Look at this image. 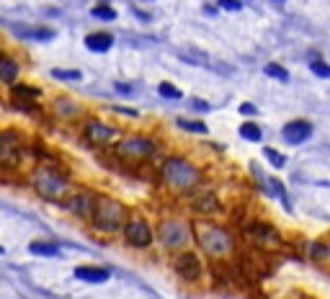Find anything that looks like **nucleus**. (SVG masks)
I'll return each mask as SVG.
<instances>
[{"mask_svg":"<svg viewBox=\"0 0 330 299\" xmlns=\"http://www.w3.org/2000/svg\"><path fill=\"white\" fill-rule=\"evenodd\" d=\"M90 13H93V18H103V21H114L116 18V11L108 8V6H96Z\"/></svg>","mask_w":330,"mask_h":299,"instance_id":"nucleus-27","label":"nucleus"},{"mask_svg":"<svg viewBox=\"0 0 330 299\" xmlns=\"http://www.w3.org/2000/svg\"><path fill=\"white\" fill-rule=\"evenodd\" d=\"M160 173H162L165 183H168L171 189H176V191H191V189L199 183V171H196L191 163L181 160V158L165 160Z\"/></svg>","mask_w":330,"mask_h":299,"instance_id":"nucleus-2","label":"nucleus"},{"mask_svg":"<svg viewBox=\"0 0 330 299\" xmlns=\"http://www.w3.org/2000/svg\"><path fill=\"white\" fill-rule=\"evenodd\" d=\"M309 134H312V124H309V121H304V119L289 121V124L284 126V132H281L284 142H289V144H302Z\"/></svg>","mask_w":330,"mask_h":299,"instance_id":"nucleus-10","label":"nucleus"},{"mask_svg":"<svg viewBox=\"0 0 330 299\" xmlns=\"http://www.w3.org/2000/svg\"><path fill=\"white\" fill-rule=\"evenodd\" d=\"M75 276L80 281H90V284H103L108 278V271L106 268H98V266H78L75 268Z\"/></svg>","mask_w":330,"mask_h":299,"instance_id":"nucleus-15","label":"nucleus"},{"mask_svg":"<svg viewBox=\"0 0 330 299\" xmlns=\"http://www.w3.org/2000/svg\"><path fill=\"white\" fill-rule=\"evenodd\" d=\"M42 96V90L39 88H31V85H13V98H19V101H36Z\"/></svg>","mask_w":330,"mask_h":299,"instance_id":"nucleus-17","label":"nucleus"},{"mask_svg":"<svg viewBox=\"0 0 330 299\" xmlns=\"http://www.w3.org/2000/svg\"><path fill=\"white\" fill-rule=\"evenodd\" d=\"M119 158L124 160H147L152 153H155V144L144 137H126L119 147H116Z\"/></svg>","mask_w":330,"mask_h":299,"instance_id":"nucleus-5","label":"nucleus"},{"mask_svg":"<svg viewBox=\"0 0 330 299\" xmlns=\"http://www.w3.org/2000/svg\"><path fill=\"white\" fill-rule=\"evenodd\" d=\"M196 230H199V232H196L199 245H201L209 255L222 258V255H227V253L232 250V237H230L227 230H222V227H217V225H199Z\"/></svg>","mask_w":330,"mask_h":299,"instance_id":"nucleus-4","label":"nucleus"},{"mask_svg":"<svg viewBox=\"0 0 330 299\" xmlns=\"http://www.w3.org/2000/svg\"><path fill=\"white\" fill-rule=\"evenodd\" d=\"M52 78L54 80H80L83 75L78 70H52Z\"/></svg>","mask_w":330,"mask_h":299,"instance_id":"nucleus-28","label":"nucleus"},{"mask_svg":"<svg viewBox=\"0 0 330 299\" xmlns=\"http://www.w3.org/2000/svg\"><path fill=\"white\" fill-rule=\"evenodd\" d=\"M160 240H162L165 248H186L189 227L178 219H162L160 222Z\"/></svg>","mask_w":330,"mask_h":299,"instance_id":"nucleus-6","label":"nucleus"},{"mask_svg":"<svg viewBox=\"0 0 330 299\" xmlns=\"http://www.w3.org/2000/svg\"><path fill=\"white\" fill-rule=\"evenodd\" d=\"M93 225L101 232H121L126 227V209L111 196H98L96 212H93Z\"/></svg>","mask_w":330,"mask_h":299,"instance_id":"nucleus-1","label":"nucleus"},{"mask_svg":"<svg viewBox=\"0 0 330 299\" xmlns=\"http://www.w3.org/2000/svg\"><path fill=\"white\" fill-rule=\"evenodd\" d=\"M191 106H194L196 111H209V103H207V101H199V98H194Z\"/></svg>","mask_w":330,"mask_h":299,"instance_id":"nucleus-32","label":"nucleus"},{"mask_svg":"<svg viewBox=\"0 0 330 299\" xmlns=\"http://www.w3.org/2000/svg\"><path fill=\"white\" fill-rule=\"evenodd\" d=\"M263 155H266V160H268L273 168H284V163H286V160H284V155H279L273 147H266V150H263Z\"/></svg>","mask_w":330,"mask_h":299,"instance_id":"nucleus-26","label":"nucleus"},{"mask_svg":"<svg viewBox=\"0 0 330 299\" xmlns=\"http://www.w3.org/2000/svg\"><path fill=\"white\" fill-rule=\"evenodd\" d=\"M181 129H186V132H194V134H207V126L201 124V121H191V119H178L176 121Z\"/></svg>","mask_w":330,"mask_h":299,"instance_id":"nucleus-21","label":"nucleus"},{"mask_svg":"<svg viewBox=\"0 0 330 299\" xmlns=\"http://www.w3.org/2000/svg\"><path fill=\"white\" fill-rule=\"evenodd\" d=\"M240 114H245V116H253V114H258V108H255L253 103H243V106H240Z\"/></svg>","mask_w":330,"mask_h":299,"instance_id":"nucleus-31","label":"nucleus"},{"mask_svg":"<svg viewBox=\"0 0 330 299\" xmlns=\"http://www.w3.org/2000/svg\"><path fill=\"white\" fill-rule=\"evenodd\" d=\"M178 57H181V60H186V62H194V65H207V54H201V52H199V49H194V47H189V49L178 52Z\"/></svg>","mask_w":330,"mask_h":299,"instance_id":"nucleus-18","label":"nucleus"},{"mask_svg":"<svg viewBox=\"0 0 330 299\" xmlns=\"http://www.w3.org/2000/svg\"><path fill=\"white\" fill-rule=\"evenodd\" d=\"M250 235L255 237V240H261L263 245H268V248H276L281 240H279V235H276V230L273 227H268V225H261V222H255V225H250Z\"/></svg>","mask_w":330,"mask_h":299,"instance_id":"nucleus-13","label":"nucleus"},{"mask_svg":"<svg viewBox=\"0 0 330 299\" xmlns=\"http://www.w3.org/2000/svg\"><path fill=\"white\" fill-rule=\"evenodd\" d=\"M111 44H114V36L106 34V31H93V34L85 36V47L90 52H108Z\"/></svg>","mask_w":330,"mask_h":299,"instance_id":"nucleus-14","label":"nucleus"},{"mask_svg":"<svg viewBox=\"0 0 330 299\" xmlns=\"http://www.w3.org/2000/svg\"><path fill=\"white\" fill-rule=\"evenodd\" d=\"M173 268H176V273H178L184 281H199L201 273H204L199 255H196V253H189V250H184V253L173 260Z\"/></svg>","mask_w":330,"mask_h":299,"instance_id":"nucleus-8","label":"nucleus"},{"mask_svg":"<svg viewBox=\"0 0 330 299\" xmlns=\"http://www.w3.org/2000/svg\"><path fill=\"white\" fill-rule=\"evenodd\" d=\"M219 6H222L225 11H240V8H243L240 0H219Z\"/></svg>","mask_w":330,"mask_h":299,"instance_id":"nucleus-30","label":"nucleus"},{"mask_svg":"<svg viewBox=\"0 0 330 299\" xmlns=\"http://www.w3.org/2000/svg\"><path fill=\"white\" fill-rule=\"evenodd\" d=\"M31 36H34V39H54V31H52V29H34Z\"/></svg>","mask_w":330,"mask_h":299,"instance_id":"nucleus-29","label":"nucleus"},{"mask_svg":"<svg viewBox=\"0 0 330 299\" xmlns=\"http://www.w3.org/2000/svg\"><path fill=\"white\" fill-rule=\"evenodd\" d=\"M263 70H266V75H268V78H276V80H289V72H286L281 65H276V62H268Z\"/></svg>","mask_w":330,"mask_h":299,"instance_id":"nucleus-22","label":"nucleus"},{"mask_svg":"<svg viewBox=\"0 0 330 299\" xmlns=\"http://www.w3.org/2000/svg\"><path fill=\"white\" fill-rule=\"evenodd\" d=\"M191 207H194V212H199V214H217V212H222V207H219V201H217V196H214L212 191H204L201 196H196V199L191 201Z\"/></svg>","mask_w":330,"mask_h":299,"instance_id":"nucleus-12","label":"nucleus"},{"mask_svg":"<svg viewBox=\"0 0 330 299\" xmlns=\"http://www.w3.org/2000/svg\"><path fill=\"white\" fill-rule=\"evenodd\" d=\"M116 90H119V93H132V88H129V85H121V83H116Z\"/></svg>","mask_w":330,"mask_h":299,"instance_id":"nucleus-33","label":"nucleus"},{"mask_svg":"<svg viewBox=\"0 0 330 299\" xmlns=\"http://www.w3.org/2000/svg\"><path fill=\"white\" fill-rule=\"evenodd\" d=\"M157 93L162 96V98H173V101H178V98H184V93L173 85V83H160L157 85Z\"/></svg>","mask_w":330,"mask_h":299,"instance_id":"nucleus-20","label":"nucleus"},{"mask_svg":"<svg viewBox=\"0 0 330 299\" xmlns=\"http://www.w3.org/2000/svg\"><path fill=\"white\" fill-rule=\"evenodd\" d=\"M96 201H98V196H93V194H88V191H78V194H72V196L65 201V207H67V212H72L75 217H93Z\"/></svg>","mask_w":330,"mask_h":299,"instance_id":"nucleus-9","label":"nucleus"},{"mask_svg":"<svg viewBox=\"0 0 330 299\" xmlns=\"http://www.w3.org/2000/svg\"><path fill=\"white\" fill-rule=\"evenodd\" d=\"M240 137L248 139V142H258V139H261V126L253 124V121H248V124L240 126Z\"/></svg>","mask_w":330,"mask_h":299,"instance_id":"nucleus-19","label":"nucleus"},{"mask_svg":"<svg viewBox=\"0 0 330 299\" xmlns=\"http://www.w3.org/2000/svg\"><path fill=\"white\" fill-rule=\"evenodd\" d=\"M309 70L317 75V78H330V65H325L322 60H317V57H312L309 60Z\"/></svg>","mask_w":330,"mask_h":299,"instance_id":"nucleus-23","label":"nucleus"},{"mask_svg":"<svg viewBox=\"0 0 330 299\" xmlns=\"http://www.w3.org/2000/svg\"><path fill=\"white\" fill-rule=\"evenodd\" d=\"M16 75H19V65L8 54H3L0 57V78H3V83H13Z\"/></svg>","mask_w":330,"mask_h":299,"instance_id":"nucleus-16","label":"nucleus"},{"mask_svg":"<svg viewBox=\"0 0 330 299\" xmlns=\"http://www.w3.org/2000/svg\"><path fill=\"white\" fill-rule=\"evenodd\" d=\"M111 134H114V129L106 126V124H101V121H90V124L85 126V139H88L90 144H106V142L111 139Z\"/></svg>","mask_w":330,"mask_h":299,"instance_id":"nucleus-11","label":"nucleus"},{"mask_svg":"<svg viewBox=\"0 0 330 299\" xmlns=\"http://www.w3.org/2000/svg\"><path fill=\"white\" fill-rule=\"evenodd\" d=\"M124 240H126L132 248H147V245L152 242V230H150V225H147L144 219L134 217V219H129L126 227H124Z\"/></svg>","mask_w":330,"mask_h":299,"instance_id":"nucleus-7","label":"nucleus"},{"mask_svg":"<svg viewBox=\"0 0 330 299\" xmlns=\"http://www.w3.org/2000/svg\"><path fill=\"white\" fill-rule=\"evenodd\" d=\"M54 106H57V114H60V116H75V103H72V101H67V98H57V101H54Z\"/></svg>","mask_w":330,"mask_h":299,"instance_id":"nucleus-24","label":"nucleus"},{"mask_svg":"<svg viewBox=\"0 0 330 299\" xmlns=\"http://www.w3.org/2000/svg\"><path fill=\"white\" fill-rule=\"evenodd\" d=\"M34 189L39 191V196L49 199V201H62L67 196V178L60 173V171H52L47 165L36 168L34 171V178H31Z\"/></svg>","mask_w":330,"mask_h":299,"instance_id":"nucleus-3","label":"nucleus"},{"mask_svg":"<svg viewBox=\"0 0 330 299\" xmlns=\"http://www.w3.org/2000/svg\"><path fill=\"white\" fill-rule=\"evenodd\" d=\"M29 250H31L34 255H54V253H57V248L49 245V242H31Z\"/></svg>","mask_w":330,"mask_h":299,"instance_id":"nucleus-25","label":"nucleus"},{"mask_svg":"<svg viewBox=\"0 0 330 299\" xmlns=\"http://www.w3.org/2000/svg\"><path fill=\"white\" fill-rule=\"evenodd\" d=\"M273 3H286V0H273Z\"/></svg>","mask_w":330,"mask_h":299,"instance_id":"nucleus-34","label":"nucleus"}]
</instances>
